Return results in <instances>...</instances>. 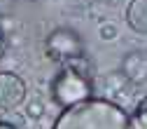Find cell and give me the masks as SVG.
I'll return each instance as SVG.
<instances>
[{
    "instance_id": "obj_1",
    "label": "cell",
    "mask_w": 147,
    "mask_h": 129,
    "mask_svg": "<svg viewBox=\"0 0 147 129\" xmlns=\"http://www.w3.org/2000/svg\"><path fill=\"white\" fill-rule=\"evenodd\" d=\"M54 129H131L126 110L107 99H89L65 108Z\"/></svg>"
},
{
    "instance_id": "obj_2",
    "label": "cell",
    "mask_w": 147,
    "mask_h": 129,
    "mask_svg": "<svg viewBox=\"0 0 147 129\" xmlns=\"http://www.w3.org/2000/svg\"><path fill=\"white\" fill-rule=\"evenodd\" d=\"M51 94H54L59 106H63V110L89 101L91 99L89 73H82V70L72 68V66H63V70L51 82Z\"/></svg>"
},
{
    "instance_id": "obj_3",
    "label": "cell",
    "mask_w": 147,
    "mask_h": 129,
    "mask_svg": "<svg viewBox=\"0 0 147 129\" xmlns=\"http://www.w3.org/2000/svg\"><path fill=\"white\" fill-rule=\"evenodd\" d=\"M47 54L54 61H63L70 63L72 59H80L84 57V47L82 40L77 38V33H72L68 28H56L49 38H47Z\"/></svg>"
},
{
    "instance_id": "obj_4",
    "label": "cell",
    "mask_w": 147,
    "mask_h": 129,
    "mask_svg": "<svg viewBox=\"0 0 147 129\" xmlns=\"http://www.w3.org/2000/svg\"><path fill=\"white\" fill-rule=\"evenodd\" d=\"M26 99V82L16 73H0V110H14Z\"/></svg>"
},
{
    "instance_id": "obj_5",
    "label": "cell",
    "mask_w": 147,
    "mask_h": 129,
    "mask_svg": "<svg viewBox=\"0 0 147 129\" xmlns=\"http://www.w3.org/2000/svg\"><path fill=\"white\" fill-rule=\"evenodd\" d=\"M124 75L136 82V85H147V52H131L121 63Z\"/></svg>"
},
{
    "instance_id": "obj_6",
    "label": "cell",
    "mask_w": 147,
    "mask_h": 129,
    "mask_svg": "<svg viewBox=\"0 0 147 129\" xmlns=\"http://www.w3.org/2000/svg\"><path fill=\"white\" fill-rule=\"evenodd\" d=\"M126 21L136 33L147 35V0H131L126 10Z\"/></svg>"
},
{
    "instance_id": "obj_7",
    "label": "cell",
    "mask_w": 147,
    "mask_h": 129,
    "mask_svg": "<svg viewBox=\"0 0 147 129\" xmlns=\"http://www.w3.org/2000/svg\"><path fill=\"white\" fill-rule=\"evenodd\" d=\"M128 124H131V129H147V96L138 103L136 113L128 117Z\"/></svg>"
},
{
    "instance_id": "obj_8",
    "label": "cell",
    "mask_w": 147,
    "mask_h": 129,
    "mask_svg": "<svg viewBox=\"0 0 147 129\" xmlns=\"http://www.w3.org/2000/svg\"><path fill=\"white\" fill-rule=\"evenodd\" d=\"M0 129H16V127L9 124V122H0Z\"/></svg>"
}]
</instances>
